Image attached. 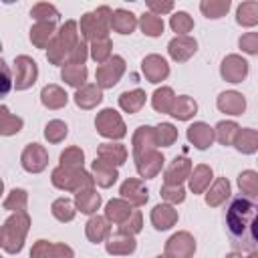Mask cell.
<instances>
[{"label":"cell","instance_id":"cell-1","mask_svg":"<svg viewBox=\"0 0 258 258\" xmlns=\"http://www.w3.org/2000/svg\"><path fill=\"white\" fill-rule=\"evenodd\" d=\"M256 210H258L256 202L248 196H236L228 206L226 228H228L232 246L242 252L256 250V234H254Z\"/></svg>","mask_w":258,"mask_h":258},{"label":"cell","instance_id":"cell-2","mask_svg":"<svg viewBox=\"0 0 258 258\" xmlns=\"http://www.w3.org/2000/svg\"><path fill=\"white\" fill-rule=\"evenodd\" d=\"M107 14H109V8H99L97 12L85 14V18H83L85 34L95 36V30H99V34H105V28H107V18L105 16Z\"/></svg>","mask_w":258,"mask_h":258},{"label":"cell","instance_id":"cell-3","mask_svg":"<svg viewBox=\"0 0 258 258\" xmlns=\"http://www.w3.org/2000/svg\"><path fill=\"white\" fill-rule=\"evenodd\" d=\"M222 73H224V77H228L232 83H238V81L246 75V62L240 60L238 56H230V58L224 62Z\"/></svg>","mask_w":258,"mask_h":258},{"label":"cell","instance_id":"cell-4","mask_svg":"<svg viewBox=\"0 0 258 258\" xmlns=\"http://www.w3.org/2000/svg\"><path fill=\"white\" fill-rule=\"evenodd\" d=\"M194 50H196V42L189 40V38H175V40H171V44H169L171 56H173V58H179V60L185 58V56H189Z\"/></svg>","mask_w":258,"mask_h":258},{"label":"cell","instance_id":"cell-5","mask_svg":"<svg viewBox=\"0 0 258 258\" xmlns=\"http://www.w3.org/2000/svg\"><path fill=\"white\" fill-rule=\"evenodd\" d=\"M187 135H189V139H191L200 149L208 147L210 141H212V131H210L206 125H194V127H189Z\"/></svg>","mask_w":258,"mask_h":258},{"label":"cell","instance_id":"cell-6","mask_svg":"<svg viewBox=\"0 0 258 258\" xmlns=\"http://www.w3.org/2000/svg\"><path fill=\"white\" fill-rule=\"evenodd\" d=\"M113 26H115L119 32L127 34V32H131V30L135 28V18H133V14H131V12L117 10V12L113 14Z\"/></svg>","mask_w":258,"mask_h":258},{"label":"cell","instance_id":"cell-7","mask_svg":"<svg viewBox=\"0 0 258 258\" xmlns=\"http://www.w3.org/2000/svg\"><path fill=\"white\" fill-rule=\"evenodd\" d=\"M220 107H222L224 111H230V113L238 115V113L244 109V99H242L240 95H236V93H224V95L220 97Z\"/></svg>","mask_w":258,"mask_h":258},{"label":"cell","instance_id":"cell-8","mask_svg":"<svg viewBox=\"0 0 258 258\" xmlns=\"http://www.w3.org/2000/svg\"><path fill=\"white\" fill-rule=\"evenodd\" d=\"M256 16H258V4L256 2H244L238 8V20L242 24H254Z\"/></svg>","mask_w":258,"mask_h":258},{"label":"cell","instance_id":"cell-9","mask_svg":"<svg viewBox=\"0 0 258 258\" xmlns=\"http://www.w3.org/2000/svg\"><path fill=\"white\" fill-rule=\"evenodd\" d=\"M141 26H143V30H145L149 36H157V34H161V30H163V22H161V18H157L155 14H143Z\"/></svg>","mask_w":258,"mask_h":258},{"label":"cell","instance_id":"cell-10","mask_svg":"<svg viewBox=\"0 0 258 258\" xmlns=\"http://www.w3.org/2000/svg\"><path fill=\"white\" fill-rule=\"evenodd\" d=\"M175 220L173 212H169V208L165 206H157L155 212H153V222H155V228L163 230V228H169V224Z\"/></svg>","mask_w":258,"mask_h":258},{"label":"cell","instance_id":"cell-11","mask_svg":"<svg viewBox=\"0 0 258 258\" xmlns=\"http://www.w3.org/2000/svg\"><path fill=\"white\" fill-rule=\"evenodd\" d=\"M12 89V73L10 67L0 58V97H6Z\"/></svg>","mask_w":258,"mask_h":258},{"label":"cell","instance_id":"cell-12","mask_svg":"<svg viewBox=\"0 0 258 258\" xmlns=\"http://www.w3.org/2000/svg\"><path fill=\"white\" fill-rule=\"evenodd\" d=\"M228 8H230V2H228V0H222V2H202V10H204L210 18L222 16Z\"/></svg>","mask_w":258,"mask_h":258},{"label":"cell","instance_id":"cell-13","mask_svg":"<svg viewBox=\"0 0 258 258\" xmlns=\"http://www.w3.org/2000/svg\"><path fill=\"white\" fill-rule=\"evenodd\" d=\"M77 202H79V208H81V212H85V214H91V212H95V210H97V206H99V196H97V194H91V198H87L85 194H83V196L79 194Z\"/></svg>","mask_w":258,"mask_h":258},{"label":"cell","instance_id":"cell-14","mask_svg":"<svg viewBox=\"0 0 258 258\" xmlns=\"http://www.w3.org/2000/svg\"><path fill=\"white\" fill-rule=\"evenodd\" d=\"M52 32V22H44V24H38L32 28V40L36 44H44V38H48Z\"/></svg>","mask_w":258,"mask_h":258},{"label":"cell","instance_id":"cell-15","mask_svg":"<svg viewBox=\"0 0 258 258\" xmlns=\"http://www.w3.org/2000/svg\"><path fill=\"white\" fill-rule=\"evenodd\" d=\"M171 26H173V30H177V32H187V30L191 28V20H189V16H187L185 12H177V14L171 18Z\"/></svg>","mask_w":258,"mask_h":258},{"label":"cell","instance_id":"cell-16","mask_svg":"<svg viewBox=\"0 0 258 258\" xmlns=\"http://www.w3.org/2000/svg\"><path fill=\"white\" fill-rule=\"evenodd\" d=\"M238 183H240V187H242L246 194L254 196V191H256V175H254L252 171L242 173V175H240V179H238Z\"/></svg>","mask_w":258,"mask_h":258},{"label":"cell","instance_id":"cell-17","mask_svg":"<svg viewBox=\"0 0 258 258\" xmlns=\"http://www.w3.org/2000/svg\"><path fill=\"white\" fill-rule=\"evenodd\" d=\"M54 214L60 220H71L73 218V206H71V202H67V200L56 202L54 204Z\"/></svg>","mask_w":258,"mask_h":258},{"label":"cell","instance_id":"cell-18","mask_svg":"<svg viewBox=\"0 0 258 258\" xmlns=\"http://www.w3.org/2000/svg\"><path fill=\"white\" fill-rule=\"evenodd\" d=\"M103 232H105V222L101 218H95V220L89 222V238L99 240L103 236Z\"/></svg>","mask_w":258,"mask_h":258},{"label":"cell","instance_id":"cell-19","mask_svg":"<svg viewBox=\"0 0 258 258\" xmlns=\"http://www.w3.org/2000/svg\"><path fill=\"white\" fill-rule=\"evenodd\" d=\"M32 16H36V18H56L58 16V12L52 8V6H48V4H38V6H34L32 8Z\"/></svg>","mask_w":258,"mask_h":258},{"label":"cell","instance_id":"cell-20","mask_svg":"<svg viewBox=\"0 0 258 258\" xmlns=\"http://www.w3.org/2000/svg\"><path fill=\"white\" fill-rule=\"evenodd\" d=\"M222 191H228V181H218V185H216V189H214V196H208V204H218L220 200H222Z\"/></svg>","mask_w":258,"mask_h":258},{"label":"cell","instance_id":"cell-21","mask_svg":"<svg viewBox=\"0 0 258 258\" xmlns=\"http://www.w3.org/2000/svg\"><path fill=\"white\" fill-rule=\"evenodd\" d=\"M256 38H258V36H256L254 32H250V34H246V36L240 40V44H242L248 52H256Z\"/></svg>","mask_w":258,"mask_h":258},{"label":"cell","instance_id":"cell-22","mask_svg":"<svg viewBox=\"0 0 258 258\" xmlns=\"http://www.w3.org/2000/svg\"><path fill=\"white\" fill-rule=\"evenodd\" d=\"M210 175H212V173H210L206 167H200V169H198V181H191V187H194V189H202L206 177H210Z\"/></svg>","mask_w":258,"mask_h":258},{"label":"cell","instance_id":"cell-23","mask_svg":"<svg viewBox=\"0 0 258 258\" xmlns=\"http://www.w3.org/2000/svg\"><path fill=\"white\" fill-rule=\"evenodd\" d=\"M107 50H109V42H107V40H105L103 44L95 42V48H93V56H95L97 60H101V58L107 54Z\"/></svg>","mask_w":258,"mask_h":258},{"label":"cell","instance_id":"cell-24","mask_svg":"<svg viewBox=\"0 0 258 258\" xmlns=\"http://www.w3.org/2000/svg\"><path fill=\"white\" fill-rule=\"evenodd\" d=\"M218 129H220V141H222V143H226V141H228L230 131H232V129H236V125H232V123H220V125H218Z\"/></svg>","mask_w":258,"mask_h":258},{"label":"cell","instance_id":"cell-25","mask_svg":"<svg viewBox=\"0 0 258 258\" xmlns=\"http://www.w3.org/2000/svg\"><path fill=\"white\" fill-rule=\"evenodd\" d=\"M149 8H153V10H171V2H165V4H155V2H149Z\"/></svg>","mask_w":258,"mask_h":258}]
</instances>
